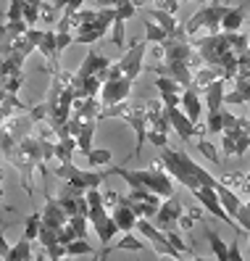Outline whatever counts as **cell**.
I'll use <instances>...</instances> for the list:
<instances>
[{
	"instance_id": "1",
	"label": "cell",
	"mask_w": 250,
	"mask_h": 261,
	"mask_svg": "<svg viewBox=\"0 0 250 261\" xmlns=\"http://www.w3.org/2000/svg\"><path fill=\"white\" fill-rule=\"evenodd\" d=\"M161 164L163 169L174 177L179 185H184L187 190H198L200 185H208V188H218L221 185V179L211 177L203 166H198L190 156H187V150H171L169 145L161 148Z\"/></svg>"
},
{
	"instance_id": "2",
	"label": "cell",
	"mask_w": 250,
	"mask_h": 261,
	"mask_svg": "<svg viewBox=\"0 0 250 261\" xmlns=\"http://www.w3.org/2000/svg\"><path fill=\"white\" fill-rule=\"evenodd\" d=\"M227 13H229L227 3H206V6H200V11L184 24L187 37L195 35L198 29H203V27H206L208 32H221V21H224Z\"/></svg>"
},
{
	"instance_id": "3",
	"label": "cell",
	"mask_w": 250,
	"mask_h": 261,
	"mask_svg": "<svg viewBox=\"0 0 250 261\" xmlns=\"http://www.w3.org/2000/svg\"><path fill=\"white\" fill-rule=\"evenodd\" d=\"M192 45H195V50H198V56L203 58V64H206V66H218V61L232 50L229 35L224 32V29H221V32H208V37H200Z\"/></svg>"
},
{
	"instance_id": "4",
	"label": "cell",
	"mask_w": 250,
	"mask_h": 261,
	"mask_svg": "<svg viewBox=\"0 0 250 261\" xmlns=\"http://www.w3.org/2000/svg\"><path fill=\"white\" fill-rule=\"evenodd\" d=\"M134 177H137L140 185H145L148 190L158 193L161 198H171V195H174V177H171L166 169H161L158 164H153L150 169H137Z\"/></svg>"
},
{
	"instance_id": "5",
	"label": "cell",
	"mask_w": 250,
	"mask_h": 261,
	"mask_svg": "<svg viewBox=\"0 0 250 261\" xmlns=\"http://www.w3.org/2000/svg\"><path fill=\"white\" fill-rule=\"evenodd\" d=\"M192 195L198 198V203L206 208L208 214H213L216 219H221V222H227V224H234V227H240L237 222H234L229 214H227V208L221 206V198H218V190L216 188H208V185H200L198 190H192Z\"/></svg>"
},
{
	"instance_id": "6",
	"label": "cell",
	"mask_w": 250,
	"mask_h": 261,
	"mask_svg": "<svg viewBox=\"0 0 250 261\" xmlns=\"http://www.w3.org/2000/svg\"><path fill=\"white\" fill-rule=\"evenodd\" d=\"M145 69H153L158 76L177 80L184 90L192 87V80H195V74H192V69H190V64H187V61H163V64H158V66H145Z\"/></svg>"
},
{
	"instance_id": "7",
	"label": "cell",
	"mask_w": 250,
	"mask_h": 261,
	"mask_svg": "<svg viewBox=\"0 0 250 261\" xmlns=\"http://www.w3.org/2000/svg\"><path fill=\"white\" fill-rule=\"evenodd\" d=\"M132 87H134V80H129V76H119V80H108V82H103V90H100L103 109H105V106L124 103V100L129 98Z\"/></svg>"
},
{
	"instance_id": "8",
	"label": "cell",
	"mask_w": 250,
	"mask_h": 261,
	"mask_svg": "<svg viewBox=\"0 0 250 261\" xmlns=\"http://www.w3.org/2000/svg\"><path fill=\"white\" fill-rule=\"evenodd\" d=\"M145 48L148 42H132V48L119 58V64L124 69V76H129V80H137L140 71H143V61H145Z\"/></svg>"
},
{
	"instance_id": "9",
	"label": "cell",
	"mask_w": 250,
	"mask_h": 261,
	"mask_svg": "<svg viewBox=\"0 0 250 261\" xmlns=\"http://www.w3.org/2000/svg\"><path fill=\"white\" fill-rule=\"evenodd\" d=\"M182 217H184V208H182V203L177 201V198L171 195V198H163L158 214H155V224L166 232V229H174V224L182 222Z\"/></svg>"
},
{
	"instance_id": "10",
	"label": "cell",
	"mask_w": 250,
	"mask_h": 261,
	"mask_svg": "<svg viewBox=\"0 0 250 261\" xmlns=\"http://www.w3.org/2000/svg\"><path fill=\"white\" fill-rule=\"evenodd\" d=\"M69 222V214L66 208L61 206L58 198L53 195H45V208H42V227H48V229H58L61 232V227H64Z\"/></svg>"
},
{
	"instance_id": "11",
	"label": "cell",
	"mask_w": 250,
	"mask_h": 261,
	"mask_svg": "<svg viewBox=\"0 0 250 261\" xmlns=\"http://www.w3.org/2000/svg\"><path fill=\"white\" fill-rule=\"evenodd\" d=\"M166 114H169V121H171V129H174V132L179 135V140H182V143H187V140H190V137L198 132V124H192L190 116H187V114L182 111V106L166 109Z\"/></svg>"
},
{
	"instance_id": "12",
	"label": "cell",
	"mask_w": 250,
	"mask_h": 261,
	"mask_svg": "<svg viewBox=\"0 0 250 261\" xmlns=\"http://www.w3.org/2000/svg\"><path fill=\"white\" fill-rule=\"evenodd\" d=\"M111 64H114L111 58H105V56H100L98 50H90V53H87V58L82 61V69L76 71V76H79V80H85V76H95V74L105 71V69L111 66Z\"/></svg>"
},
{
	"instance_id": "13",
	"label": "cell",
	"mask_w": 250,
	"mask_h": 261,
	"mask_svg": "<svg viewBox=\"0 0 250 261\" xmlns=\"http://www.w3.org/2000/svg\"><path fill=\"white\" fill-rule=\"evenodd\" d=\"M224 98H227V80H224V76H218L216 82H211V85L206 87V106H208V114L221 111Z\"/></svg>"
},
{
	"instance_id": "14",
	"label": "cell",
	"mask_w": 250,
	"mask_h": 261,
	"mask_svg": "<svg viewBox=\"0 0 250 261\" xmlns=\"http://www.w3.org/2000/svg\"><path fill=\"white\" fill-rule=\"evenodd\" d=\"M103 111V100L100 95H92V98H76L74 100V116L79 119H98Z\"/></svg>"
},
{
	"instance_id": "15",
	"label": "cell",
	"mask_w": 250,
	"mask_h": 261,
	"mask_svg": "<svg viewBox=\"0 0 250 261\" xmlns=\"http://www.w3.org/2000/svg\"><path fill=\"white\" fill-rule=\"evenodd\" d=\"M182 109H184L187 116H190L192 124H198L200 114H203V100L198 95V87H187L184 93H182Z\"/></svg>"
},
{
	"instance_id": "16",
	"label": "cell",
	"mask_w": 250,
	"mask_h": 261,
	"mask_svg": "<svg viewBox=\"0 0 250 261\" xmlns=\"http://www.w3.org/2000/svg\"><path fill=\"white\" fill-rule=\"evenodd\" d=\"M148 245L140 240L137 235H132V232H124V238L119 240V243H114V245H105V248L100 251V256L98 258H105L111 251H145Z\"/></svg>"
},
{
	"instance_id": "17",
	"label": "cell",
	"mask_w": 250,
	"mask_h": 261,
	"mask_svg": "<svg viewBox=\"0 0 250 261\" xmlns=\"http://www.w3.org/2000/svg\"><path fill=\"white\" fill-rule=\"evenodd\" d=\"M114 214V219H116V224L121 227V232H134L137 229V214L132 211V206H127V203H116V208L111 211Z\"/></svg>"
},
{
	"instance_id": "18",
	"label": "cell",
	"mask_w": 250,
	"mask_h": 261,
	"mask_svg": "<svg viewBox=\"0 0 250 261\" xmlns=\"http://www.w3.org/2000/svg\"><path fill=\"white\" fill-rule=\"evenodd\" d=\"M105 174H108V172H82V169H79V174H76L74 179H66V182H71L76 190L87 193L90 188H100V182H103Z\"/></svg>"
},
{
	"instance_id": "19",
	"label": "cell",
	"mask_w": 250,
	"mask_h": 261,
	"mask_svg": "<svg viewBox=\"0 0 250 261\" xmlns=\"http://www.w3.org/2000/svg\"><path fill=\"white\" fill-rule=\"evenodd\" d=\"M145 16H150L155 24H161L166 32H169V37L179 32V24H177V19H174V13L161 11V8H148V11H145Z\"/></svg>"
},
{
	"instance_id": "20",
	"label": "cell",
	"mask_w": 250,
	"mask_h": 261,
	"mask_svg": "<svg viewBox=\"0 0 250 261\" xmlns=\"http://www.w3.org/2000/svg\"><path fill=\"white\" fill-rule=\"evenodd\" d=\"M216 190H218V198H221V206L227 208V214L234 219V214H237L240 206H242V201L237 198V190H232L229 185H224V182H221V185H218Z\"/></svg>"
},
{
	"instance_id": "21",
	"label": "cell",
	"mask_w": 250,
	"mask_h": 261,
	"mask_svg": "<svg viewBox=\"0 0 250 261\" xmlns=\"http://www.w3.org/2000/svg\"><path fill=\"white\" fill-rule=\"evenodd\" d=\"M74 150H79V140L76 137H58L55 140V161L58 164H64V161H71L74 156Z\"/></svg>"
},
{
	"instance_id": "22",
	"label": "cell",
	"mask_w": 250,
	"mask_h": 261,
	"mask_svg": "<svg viewBox=\"0 0 250 261\" xmlns=\"http://www.w3.org/2000/svg\"><path fill=\"white\" fill-rule=\"evenodd\" d=\"M95 124H98V119H85L82 121V132H79V150L85 153V156H90L92 153V137H95Z\"/></svg>"
},
{
	"instance_id": "23",
	"label": "cell",
	"mask_w": 250,
	"mask_h": 261,
	"mask_svg": "<svg viewBox=\"0 0 250 261\" xmlns=\"http://www.w3.org/2000/svg\"><path fill=\"white\" fill-rule=\"evenodd\" d=\"M218 76H221V69H218V66H200V71L195 74V80H192V87L206 90L211 82L218 80Z\"/></svg>"
},
{
	"instance_id": "24",
	"label": "cell",
	"mask_w": 250,
	"mask_h": 261,
	"mask_svg": "<svg viewBox=\"0 0 250 261\" xmlns=\"http://www.w3.org/2000/svg\"><path fill=\"white\" fill-rule=\"evenodd\" d=\"M245 21V6H237V8H229V13L221 21V29L224 32H240V27Z\"/></svg>"
},
{
	"instance_id": "25",
	"label": "cell",
	"mask_w": 250,
	"mask_h": 261,
	"mask_svg": "<svg viewBox=\"0 0 250 261\" xmlns=\"http://www.w3.org/2000/svg\"><path fill=\"white\" fill-rule=\"evenodd\" d=\"M26 111V106L19 100V95H11V93H3V121L13 119Z\"/></svg>"
},
{
	"instance_id": "26",
	"label": "cell",
	"mask_w": 250,
	"mask_h": 261,
	"mask_svg": "<svg viewBox=\"0 0 250 261\" xmlns=\"http://www.w3.org/2000/svg\"><path fill=\"white\" fill-rule=\"evenodd\" d=\"M206 240H208L211 251H213V256H216L218 261H229V245H227L221 238H218V232L208 229V232H206Z\"/></svg>"
},
{
	"instance_id": "27",
	"label": "cell",
	"mask_w": 250,
	"mask_h": 261,
	"mask_svg": "<svg viewBox=\"0 0 250 261\" xmlns=\"http://www.w3.org/2000/svg\"><path fill=\"white\" fill-rule=\"evenodd\" d=\"M29 258H35V256H32V240H29V238H21V240L11 248L8 261H29Z\"/></svg>"
},
{
	"instance_id": "28",
	"label": "cell",
	"mask_w": 250,
	"mask_h": 261,
	"mask_svg": "<svg viewBox=\"0 0 250 261\" xmlns=\"http://www.w3.org/2000/svg\"><path fill=\"white\" fill-rule=\"evenodd\" d=\"M40 227H42V211H32L29 219H26V227H24V238L37 240L40 238Z\"/></svg>"
},
{
	"instance_id": "29",
	"label": "cell",
	"mask_w": 250,
	"mask_h": 261,
	"mask_svg": "<svg viewBox=\"0 0 250 261\" xmlns=\"http://www.w3.org/2000/svg\"><path fill=\"white\" fill-rule=\"evenodd\" d=\"M166 37H169V32L161 24H155L153 19L150 21L145 19V42H163Z\"/></svg>"
},
{
	"instance_id": "30",
	"label": "cell",
	"mask_w": 250,
	"mask_h": 261,
	"mask_svg": "<svg viewBox=\"0 0 250 261\" xmlns=\"http://www.w3.org/2000/svg\"><path fill=\"white\" fill-rule=\"evenodd\" d=\"M155 87H158L161 95H174V93H184V87L177 80H169V76H158L155 80Z\"/></svg>"
},
{
	"instance_id": "31",
	"label": "cell",
	"mask_w": 250,
	"mask_h": 261,
	"mask_svg": "<svg viewBox=\"0 0 250 261\" xmlns=\"http://www.w3.org/2000/svg\"><path fill=\"white\" fill-rule=\"evenodd\" d=\"M66 251H69V256H90V253H95V248H92L85 238L71 240V243L66 245Z\"/></svg>"
},
{
	"instance_id": "32",
	"label": "cell",
	"mask_w": 250,
	"mask_h": 261,
	"mask_svg": "<svg viewBox=\"0 0 250 261\" xmlns=\"http://www.w3.org/2000/svg\"><path fill=\"white\" fill-rule=\"evenodd\" d=\"M61 11L53 6V3H42L40 6V24H58L61 19Z\"/></svg>"
},
{
	"instance_id": "33",
	"label": "cell",
	"mask_w": 250,
	"mask_h": 261,
	"mask_svg": "<svg viewBox=\"0 0 250 261\" xmlns=\"http://www.w3.org/2000/svg\"><path fill=\"white\" fill-rule=\"evenodd\" d=\"M24 8H26V0H11L6 21H24Z\"/></svg>"
},
{
	"instance_id": "34",
	"label": "cell",
	"mask_w": 250,
	"mask_h": 261,
	"mask_svg": "<svg viewBox=\"0 0 250 261\" xmlns=\"http://www.w3.org/2000/svg\"><path fill=\"white\" fill-rule=\"evenodd\" d=\"M105 32H98V29H79V32L74 35V42H79V45H92V42H98Z\"/></svg>"
},
{
	"instance_id": "35",
	"label": "cell",
	"mask_w": 250,
	"mask_h": 261,
	"mask_svg": "<svg viewBox=\"0 0 250 261\" xmlns=\"http://www.w3.org/2000/svg\"><path fill=\"white\" fill-rule=\"evenodd\" d=\"M24 85V74H13V76H3V93L19 95V90Z\"/></svg>"
},
{
	"instance_id": "36",
	"label": "cell",
	"mask_w": 250,
	"mask_h": 261,
	"mask_svg": "<svg viewBox=\"0 0 250 261\" xmlns=\"http://www.w3.org/2000/svg\"><path fill=\"white\" fill-rule=\"evenodd\" d=\"M76 174H79V169L74 166V161H64V164H58V169H55V177H58L61 182L74 179Z\"/></svg>"
},
{
	"instance_id": "37",
	"label": "cell",
	"mask_w": 250,
	"mask_h": 261,
	"mask_svg": "<svg viewBox=\"0 0 250 261\" xmlns=\"http://www.w3.org/2000/svg\"><path fill=\"white\" fill-rule=\"evenodd\" d=\"M87 161H90V166H108V164H111V150H105V148L92 150L87 156Z\"/></svg>"
},
{
	"instance_id": "38",
	"label": "cell",
	"mask_w": 250,
	"mask_h": 261,
	"mask_svg": "<svg viewBox=\"0 0 250 261\" xmlns=\"http://www.w3.org/2000/svg\"><path fill=\"white\" fill-rule=\"evenodd\" d=\"M234 222H237L245 232H250V201H245V203L240 206V211L234 214Z\"/></svg>"
},
{
	"instance_id": "39",
	"label": "cell",
	"mask_w": 250,
	"mask_h": 261,
	"mask_svg": "<svg viewBox=\"0 0 250 261\" xmlns=\"http://www.w3.org/2000/svg\"><path fill=\"white\" fill-rule=\"evenodd\" d=\"M198 150H200V153H203V156H206L208 161L218 164V153H216V148L206 140V137H200V140H198Z\"/></svg>"
},
{
	"instance_id": "40",
	"label": "cell",
	"mask_w": 250,
	"mask_h": 261,
	"mask_svg": "<svg viewBox=\"0 0 250 261\" xmlns=\"http://www.w3.org/2000/svg\"><path fill=\"white\" fill-rule=\"evenodd\" d=\"M45 258H64V256H69V251H66V245L64 243H53V245H45Z\"/></svg>"
},
{
	"instance_id": "41",
	"label": "cell",
	"mask_w": 250,
	"mask_h": 261,
	"mask_svg": "<svg viewBox=\"0 0 250 261\" xmlns=\"http://www.w3.org/2000/svg\"><path fill=\"white\" fill-rule=\"evenodd\" d=\"M40 245L45 248V245H53V243H61L58 240V229H48V227H40Z\"/></svg>"
},
{
	"instance_id": "42",
	"label": "cell",
	"mask_w": 250,
	"mask_h": 261,
	"mask_svg": "<svg viewBox=\"0 0 250 261\" xmlns=\"http://www.w3.org/2000/svg\"><path fill=\"white\" fill-rule=\"evenodd\" d=\"M221 111H224V109H221ZM221 111L208 114V124H206V129H208V132H224V119H221Z\"/></svg>"
},
{
	"instance_id": "43",
	"label": "cell",
	"mask_w": 250,
	"mask_h": 261,
	"mask_svg": "<svg viewBox=\"0 0 250 261\" xmlns=\"http://www.w3.org/2000/svg\"><path fill=\"white\" fill-rule=\"evenodd\" d=\"M148 143L150 145H155V148H166L169 145V140H166V132H158V129H148Z\"/></svg>"
},
{
	"instance_id": "44",
	"label": "cell",
	"mask_w": 250,
	"mask_h": 261,
	"mask_svg": "<svg viewBox=\"0 0 250 261\" xmlns=\"http://www.w3.org/2000/svg\"><path fill=\"white\" fill-rule=\"evenodd\" d=\"M24 21H26L29 27L40 24V6H32V3H26V8H24Z\"/></svg>"
},
{
	"instance_id": "45",
	"label": "cell",
	"mask_w": 250,
	"mask_h": 261,
	"mask_svg": "<svg viewBox=\"0 0 250 261\" xmlns=\"http://www.w3.org/2000/svg\"><path fill=\"white\" fill-rule=\"evenodd\" d=\"M76 238H79V235H76V229L71 227V222H66L64 227H61V232H58V240L64 243V245H69V243H71V240H76Z\"/></svg>"
},
{
	"instance_id": "46",
	"label": "cell",
	"mask_w": 250,
	"mask_h": 261,
	"mask_svg": "<svg viewBox=\"0 0 250 261\" xmlns=\"http://www.w3.org/2000/svg\"><path fill=\"white\" fill-rule=\"evenodd\" d=\"M29 116H32L35 124H40V121H48V103H40V106H35V109H29Z\"/></svg>"
},
{
	"instance_id": "47",
	"label": "cell",
	"mask_w": 250,
	"mask_h": 261,
	"mask_svg": "<svg viewBox=\"0 0 250 261\" xmlns=\"http://www.w3.org/2000/svg\"><path fill=\"white\" fill-rule=\"evenodd\" d=\"M166 235H169V240H171V245H174L177 251H182V253H187V243L182 240V235L177 232V229H166Z\"/></svg>"
},
{
	"instance_id": "48",
	"label": "cell",
	"mask_w": 250,
	"mask_h": 261,
	"mask_svg": "<svg viewBox=\"0 0 250 261\" xmlns=\"http://www.w3.org/2000/svg\"><path fill=\"white\" fill-rule=\"evenodd\" d=\"M221 148L227 156H237V143H234V137L229 132H224V140H221Z\"/></svg>"
},
{
	"instance_id": "49",
	"label": "cell",
	"mask_w": 250,
	"mask_h": 261,
	"mask_svg": "<svg viewBox=\"0 0 250 261\" xmlns=\"http://www.w3.org/2000/svg\"><path fill=\"white\" fill-rule=\"evenodd\" d=\"M55 32H58L55 40H58V53H61V50H66L69 45L74 42V35H71V32H61V29H55Z\"/></svg>"
},
{
	"instance_id": "50",
	"label": "cell",
	"mask_w": 250,
	"mask_h": 261,
	"mask_svg": "<svg viewBox=\"0 0 250 261\" xmlns=\"http://www.w3.org/2000/svg\"><path fill=\"white\" fill-rule=\"evenodd\" d=\"M155 8H161V11H169V13H177V8H179V3L182 0H155Z\"/></svg>"
},
{
	"instance_id": "51",
	"label": "cell",
	"mask_w": 250,
	"mask_h": 261,
	"mask_svg": "<svg viewBox=\"0 0 250 261\" xmlns=\"http://www.w3.org/2000/svg\"><path fill=\"white\" fill-rule=\"evenodd\" d=\"M82 3H85V0H71V3L64 8V16H61V19H71L76 11H82Z\"/></svg>"
},
{
	"instance_id": "52",
	"label": "cell",
	"mask_w": 250,
	"mask_h": 261,
	"mask_svg": "<svg viewBox=\"0 0 250 261\" xmlns=\"http://www.w3.org/2000/svg\"><path fill=\"white\" fill-rule=\"evenodd\" d=\"M240 258H245L242 251H240V243L232 240V245H229V261H240Z\"/></svg>"
},
{
	"instance_id": "53",
	"label": "cell",
	"mask_w": 250,
	"mask_h": 261,
	"mask_svg": "<svg viewBox=\"0 0 250 261\" xmlns=\"http://www.w3.org/2000/svg\"><path fill=\"white\" fill-rule=\"evenodd\" d=\"M11 248H13V245H8V240H6V238H0V258H3V261H8Z\"/></svg>"
},
{
	"instance_id": "54",
	"label": "cell",
	"mask_w": 250,
	"mask_h": 261,
	"mask_svg": "<svg viewBox=\"0 0 250 261\" xmlns=\"http://www.w3.org/2000/svg\"><path fill=\"white\" fill-rule=\"evenodd\" d=\"M237 58H240V69H250V45H247V50H242Z\"/></svg>"
},
{
	"instance_id": "55",
	"label": "cell",
	"mask_w": 250,
	"mask_h": 261,
	"mask_svg": "<svg viewBox=\"0 0 250 261\" xmlns=\"http://www.w3.org/2000/svg\"><path fill=\"white\" fill-rule=\"evenodd\" d=\"M69 3H71V0H53V6H55L58 11H64V8L69 6Z\"/></svg>"
},
{
	"instance_id": "56",
	"label": "cell",
	"mask_w": 250,
	"mask_h": 261,
	"mask_svg": "<svg viewBox=\"0 0 250 261\" xmlns=\"http://www.w3.org/2000/svg\"><path fill=\"white\" fill-rule=\"evenodd\" d=\"M100 8H116V0H98Z\"/></svg>"
},
{
	"instance_id": "57",
	"label": "cell",
	"mask_w": 250,
	"mask_h": 261,
	"mask_svg": "<svg viewBox=\"0 0 250 261\" xmlns=\"http://www.w3.org/2000/svg\"><path fill=\"white\" fill-rule=\"evenodd\" d=\"M124 3H134V0H116V8H119V6H124Z\"/></svg>"
},
{
	"instance_id": "58",
	"label": "cell",
	"mask_w": 250,
	"mask_h": 261,
	"mask_svg": "<svg viewBox=\"0 0 250 261\" xmlns=\"http://www.w3.org/2000/svg\"><path fill=\"white\" fill-rule=\"evenodd\" d=\"M26 3H32V6H42L45 0H26Z\"/></svg>"
},
{
	"instance_id": "59",
	"label": "cell",
	"mask_w": 250,
	"mask_h": 261,
	"mask_svg": "<svg viewBox=\"0 0 250 261\" xmlns=\"http://www.w3.org/2000/svg\"><path fill=\"white\" fill-rule=\"evenodd\" d=\"M247 253H250V238H247Z\"/></svg>"
},
{
	"instance_id": "60",
	"label": "cell",
	"mask_w": 250,
	"mask_h": 261,
	"mask_svg": "<svg viewBox=\"0 0 250 261\" xmlns=\"http://www.w3.org/2000/svg\"><path fill=\"white\" fill-rule=\"evenodd\" d=\"M245 106H247V109H250V100H247V103H245Z\"/></svg>"
},
{
	"instance_id": "61",
	"label": "cell",
	"mask_w": 250,
	"mask_h": 261,
	"mask_svg": "<svg viewBox=\"0 0 250 261\" xmlns=\"http://www.w3.org/2000/svg\"><path fill=\"white\" fill-rule=\"evenodd\" d=\"M200 3H203V6H206V0H200Z\"/></svg>"
},
{
	"instance_id": "62",
	"label": "cell",
	"mask_w": 250,
	"mask_h": 261,
	"mask_svg": "<svg viewBox=\"0 0 250 261\" xmlns=\"http://www.w3.org/2000/svg\"><path fill=\"white\" fill-rule=\"evenodd\" d=\"M182 3H187V0H182Z\"/></svg>"
}]
</instances>
